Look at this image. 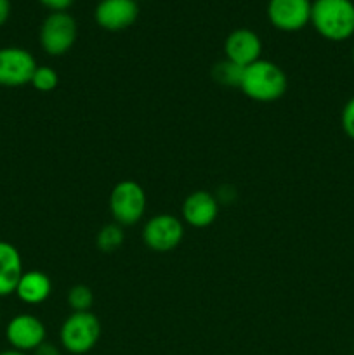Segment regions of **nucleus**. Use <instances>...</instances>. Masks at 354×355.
<instances>
[{
  "mask_svg": "<svg viewBox=\"0 0 354 355\" xmlns=\"http://www.w3.org/2000/svg\"><path fill=\"white\" fill-rule=\"evenodd\" d=\"M288 89V78L283 69L273 61L259 59L243 71L239 90L257 103H274L281 99Z\"/></svg>",
  "mask_w": 354,
  "mask_h": 355,
  "instance_id": "1",
  "label": "nucleus"
},
{
  "mask_svg": "<svg viewBox=\"0 0 354 355\" xmlns=\"http://www.w3.org/2000/svg\"><path fill=\"white\" fill-rule=\"evenodd\" d=\"M101 338V322L92 312H73L59 329V342L73 355L89 354Z\"/></svg>",
  "mask_w": 354,
  "mask_h": 355,
  "instance_id": "3",
  "label": "nucleus"
},
{
  "mask_svg": "<svg viewBox=\"0 0 354 355\" xmlns=\"http://www.w3.org/2000/svg\"><path fill=\"white\" fill-rule=\"evenodd\" d=\"M68 305L73 312H90L94 305V293L87 284H75L68 291Z\"/></svg>",
  "mask_w": 354,
  "mask_h": 355,
  "instance_id": "17",
  "label": "nucleus"
},
{
  "mask_svg": "<svg viewBox=\"0 0 354 355\" xmlns=\"http://www.w3.org/2000/svg\"><path fill=\"white\" fill-rule=\"evenodd\" d=\"M44 7L51 9L52 12H66L69 6L73 3V0H38Z\"/></svg>",
  "mask_w": 354,
  "mask_h": 355,
  "instance_id": "20",
  "label": "nucleus"
},
{
  "mask_svg": "<svg viewBox=\"0 0 354 355\" xmlns=\"http://www.w3.org/2000/svg\"><path fill=\"white\" fill-rule=\"evenodd\" d=\"M10 16V0H0V26L7 23Z\"/></svg>",
  "mask_w": 354,
  "mask_h": 355,
  "instance_id": "22",
  "label": "nucleus"
},
{
  "mask_svg": "<svg viewBox=\"0 0 354 355\" xmlns=\"http://www.w3.org/2000/svg\"><path fill=\"white\" fill-rule=\"evenodd\" d=\"M37 66V61L26 49L2 47L0 49V87L16 89V87L28 85Z\"/></svg>",
  "mask_w": 354,
  "mask_h": 355,
  "instance_id": "7",
  "label": "nucleus"
},
{
  "mask_svg": "<svg viewBox=\"0 0 354 355\" xmlns=\"http://www.w3.org/2000/svg\"><path fill=\"white\" fill-rule=\"evenodd\" d=\"M124 241H125L124 227L118 225L117 222H115V224L103 225L101 231L97 232V238H96L97 248H99L103 253L117 252V250L124 245Z\"/></svg>",
  "mask_w": 354,
  "mask_h": 355,
  "instance_id": "16",
  "label": "nucleus"
},
{
  "mask_svg": "<svg viewBox=\"0 0 354 355\" xmlns=\"http://www.w3.org/2000/svg\"><path fill=\"white\" fill-rule=\"evenodd\" d=\"M184 238V224L172 214L153 215L142 227V241L149 250L167 253L176 250Z\"/></svg>",
  "mask_w": 354,
  "mask_h": 355,
  "instance_id": "6",
  "label": "nucleus"
},
{
  "mask_svg": "<svg viewBox=\"0 0 354 355\" xmlns=\"http://www.w3.org/2000/svg\"><path fill=\"white\" fill-rule=\"evenodd\" d=\"M146 205H148V198H146L144 189L135 180H120L115 184L110 193L111 217L121 227L137 224L144 217Z\"/></svg>",
  "mask_w": 354,
  "mask_h": 355,
  "instance_id": "4",
  "label": "nucleus"
},
{
  "mask_svg": "<svg viewBox=\"0 0 354 355\" xmlns=\"http://www.w3.org/2000/svg\"><path fill=\"white\" fill-rule=\"evenodd\" d=\"M94 16L103 30L121 31L135 23L139 6L135 0H101Z\"/></svg>",
  "mask_w": 354,
  "mask_h": 355,
  "instance_id": "11",
  "label": "nucleus"
},
{
  "mask_svg": "<svg viewBox=\"0 0 354 355\" xmlns=\"http://www.w3.org/2000/svg\"><path fill=\"white\" fill-rule=\"evenodd\" d=\"M23 272V259L19 250L12 243L0 241V297L16 293Z\"/></svg>",
  "mask_w": 354,
  "mask_h": 355,
  "instance_id": "13",
  "label": "nucleus"
},
{
  "mask_svg": "<svg viewBox=\"0 0 354 355\" xmlns=\"http://www.w3.org/2000/svg\"><path fill=\"white\" fill-rule=\"evenodd\" d=\"M0 355H28L26 352H19V350L16 349H7V350H2Z\"/></svg>",
  "mask_w": 354,
  "mask_h": 355,
  "instance_id": "23",
  "label": "nucleus"
},
{
  "mask_svg": "<svg viewBox=\"0 0 354 355\" xmlns=\"http://www.w3.org/2000/svg\"><path fill=\"white\" fill-rule=\"evenodd\" d=\"M33 355H62V352L59 347L54 345V343L44 342L38 349L33 350Z\"/></svg>",
  "mask_w": 354,
  "mask_h": 355,
  "instance_id": "21",
  "label": "nucleus"
},
{
  "mask_svg": "<svg viewBox=\"0 0 354 355\" xmlns=\"http://www.w3.org/2000/svg\"><path fill=\"white\" fill-rule=\"evenodd\" d=\"M311 24L326 40H349L354 35V2L353 0H314L311 9Z\"/></svg>",
  "mask_w": 354,
  "mask_h": 355,
  "instance_id": "2",
  "label": "nucleus"
},
{
  "mask_svg": "<svg viewBox=\"0 0 354 355\" xmlns=\"http://www.w3.org/2000/svg\"><path fill=\"white\" fill-rule=\"evenodd\" d=\"M58 83L59 76L56 69H52L51 66H37L33 76H31L30 85L38 92H52L58 87Z\"/></svg>",
  "mask_w": 354,
  "mask_h": 355,
  "instance_id": "18",
  "label": "nucleus"
},
{
  "mask_svg": "<svg viewBox=\"0 0 354 355\" xmlns=\"http://www.w3.org/2000/svg\"><path fill=\"white\" fill-rule=\"evenodd\" d=\"M219 207L221 203L215 194L208 191H194L183 203V220L194 229H205L215 222Z\"/></svg>",
  "mask_w": 354,
  "mask_h": 355,
  "instance_id": "12",
  "label": "nucleus"
},
{
  "mask_svg": "<svg viewBox=\"0 0 354 355\" xmlns=\"http://www.w3.org/2000/svg\"><path fill=\"white\" fill-rule=\"evenodd\" d=\"M311 0H269L267 19L280 31H298L311 23Z\"/></svg>",
  "mask_w": 354,
  "mask_h": 355,
  "instance_id": "8",
  "label": "nucleus"
},
{
  "mask_svg": "<svg viewBox=\"0 0 354 355\" xmlns=\"http://www.w3.org/2000/svg\"><path fill=\"white\" fill-rule=\"evenodd\" d=\"M243 71H245V68L224 59V61L217 62V64L212 68V78H214V82H217L219 85L222 87H236V89H239Z\"/></svg>",
  "mask_w": 354,
  "mask_h": 355,
  "instance_id": "15",
  "label": "nucleus"
},
{
  "mask_svg": "<svg viewBox=\"0 0 354 355\" xmlns=\"http://www.w3.org/2000/svg\"><path fill=\"white\" fill-rule=\"evenodd\" d=\"M340 123H342V130L346 132L347 137L354 141V97H351L344 106L342 114H340Z\"/></svg>",
  "mask_w": 354,
  "mask_h": 355,
  "instance_id": "19",
  "label": "nucleus"
},
{
  "mask_svg": "<svg viewBox=\"0 0 354 355\" xmlns=\"http://www.w3.org/2000/svg\"><path fill=\"white\" fill-rule=\"evenodd\" d=\"M52 281L42 270H26L17 283L16 295L28 305H40L51 297Z\"/></svg>",
  "mask_w": 354,
  "mask_h": 355,
  "instance_id": "14",
  "label": "nucleus"
},
{
  "mask_svg": "<svg viewBox=\"0 0 354 355\" xmlns=\"http://www.w3.org/2000/svg\"><path fill=\"white\" fill-rule=\"evenodd\" d=\"M76 21L68 12H51L40 26V45L49 55H65L75 45Z\"/></svg>",
  "mask_w": 354,
  "mask_h": 355,
  "instance_id": "5",
  "label": "nucleus"
},
{
  "mask_svg": "<svg viewBox=\"0 0 354 355\" xmlns=\"http://www.w3.org/2000/svg\"><path fill=\"white\" fill-rule=\"evenodd\" d=\"M224 54L226 59L235 64L246 68L259 61L262 54V40L255 31L248 28H238L231 31L224 42Z\"/></svg>",
  "mask_w": 354,
  "mask_h": 355,
  "instance_id": "10",
  "label": "nucleus"
},
{
  "mask_svg": "<svg viewBox=\"0 0 354 355\" xmlns=\"http://www.w3.org/2000/svg\"><path fill=\"white\" fill-rule=\"evenodd\" d=\"M353 61H354V47H353Z\"/></svg>",
  "mask_w": 354,
  "mask_h": 355,
  "instance_id": "24",
  "label": "nucleus"
},
{
  "mask_svg": "<svg viewBox=\"0 0 354 355\" xmlns=\"http://www.w3.org/2000/svg\"><path fill=\"white\" fill-rule=\"evenodd\" d=\"M47 329L44 322L33 314H17L7 322L6 338L10 349L19 352H33L45 342Z\"/></svg>",
  "mask_w": 354,
  "mask_h": 355,
  "instance_id": "9",
  "label": "nucleus"
}]
</instances>
